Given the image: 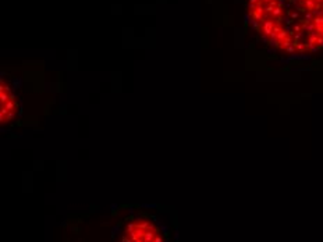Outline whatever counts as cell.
Here are the masks:
<instances>
[{
    "instance_id": "cell-1",
    "label": "cell",
    "mask_w": 323,
    "mask_h": 242,
    "mask_svg": "<svg viewBox=\"0 0 323 242\" xmlns=\"http://www.w3.org/2000/svg\"><path fill=\"white\" fill-rule=\"evenodd\" d=\"M16 114V100L8 92V88H1V121L6 123Z\"/></svg>"
}]
</instances>
